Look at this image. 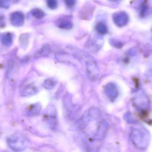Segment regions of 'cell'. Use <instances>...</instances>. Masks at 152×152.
<instances>
[{"instance_id": "16", "label": "cell", "mask_w": 152, "mask_h": 152, "mask_svg": "<svg viewBox=\"0 0 152 152\" xmlns=\"http://www.w3.org/2000/svg\"><path fill=\"white\" fill-rule=\"evenodd\" d=\"M56 84H57V82L56 80L51 78L48 79L44 82V87L45 88L47 89H51L53 88L54 87Z\"/></svg>"}, {"instance_id": "22", "label": "cell", "mask_w": 152, "mask_h": 152, "mask_svg": "<svg viewBox=\"0 0 152 152\" xmlns=\"http://www.w3.org/2000/svg\"><path fill=\"white\" fill-rule=\"evenodd\" d=\"M109 1L111 2H115L117 1H120V0H109Z\"/></svg>"}, {"instance_id": "19", "label": "cell", "mask_w": 152, "mask_h": 152, "mask_svg": "<svg viewBox=\"0 0 152 152\" xmlns=\"http://www.w3.org/2000/svg\"><path fill=\"white\" fill-rule=\"evenodd\" d=\"M65 4L69 8H73L76 4V0H64Z\"/></svg>"}, {"instance_id": "17", "label": "cell", "mask_w": 152, "mask_h": 152, "mask_svg": "<svg viewBox=\"0 0 152 152\" xmlns=\"http://www.w3.org/2000/svg\"><path fill=\"white\" fill-rule=\"evenodd\" d=\"M47 5L50 10H56L58 7V0H47Z\"/></svg>"}, {"instance_id": "11", "label": "cell", "mask_w": 152, "mask_h": 152, "mask_svg": "<svg viewBox=\"0 0 152 152\" xmlns=\"http://www.w3.org/2000/svg\"><path fill=\"white\" fill-rule=\"evenodd\" d=\"M50 52V46L48 45H45L36 53L34 55L35 57L40 58V57H45L48 56Z\"/></svg>"}, {"instance_id": "13", "label": "cell", "mask_w": 152, "mask_h": 152, "mask_svg": "<svg viewBox=\"0 0 152 152\" xmlns=\"http://www.w3.org/2000/svg\"><path fill=\"white\" fill-rule=\"evenodd\" d=\"M31 14L32 16L37 19H41L44 18L45 16V13L42 10L38 8L33 9L31 11Z\"/></svg>"}, {"instance_id": "21", "label": "cell", "mask_w": 152, "mask_h": 152, "mask_svg": "<svg viewBox=\"0 0 152 152\" xmlns=\"http://www.w3.org/2000/svg\"><path fill=\"white\" fill-rule=\"evenodd\" d=\"M4 19H5V18H4V15H1L0 16V24H4Z\"/></svg>"}, {"instance_id": "12", "label": "cell", "mask_w": 152, "mask_h": 152, "mask_svg": "<svg viewBox=\"0 0 152 152\" xmlns=\"http://www.w3.org/2000/svg\"><path fill=\"white\" fill-rule=\"evenodd\" d=\"M108 94L110 98H115L118 94V89L114 84H111L108 86Z\"/></svg>"}, {"instance_id": "10", "label": "cell", "mask_w": 152, "mask_h": 152, "mask_svg": "<svg viewBox=\"0 0 152 152\" xmlns=\"http://www.w3.org/2000/svg\"><path fill=\"white\" fill-rule=\"evenodd\" d=\"M139 16L141 18H144L148 14L149 5L146 0L141 2L139 5Z\"/></svg>"}, {"instance_id": "14", "label": "cell", "mask_w": 152, "mask_h": 152, "mask_svg": "<svg viewBox=\"0 0 152 152\" xmlns=\"http://www.w3.org/2000/svg\"><path fill=\"white\" fill-rule=\"evenodd\" d=\"M96 31L102 34H105L108 33V27L106 24L102 21L97 23L96 26Z\"/></svg>"}, {"instance_id": "9", "label": "cell", "mask_w": 152, "mask_h": 152, "mask_svg": "<svg viewBox=\"0 0 152 152\" xmlns=\"http://www.w3.org/2000/svg\"><path fill=\"white\" fill-rule=\"evenodd\" d=\"M0 40L4 45L10 46L12 42V37L11 33H5L0 36Z\"/></svg>"}, {"instance_id": "7", "label": "cell", "mask_w": 152, "mask_h": 152, "mask_svg": "<svg viewBox=\"0 0 152 152\" xmlns=\"http://www.w3.org/2000/svg\"><path fill=\"white\" fill-rule=\"evenodd\" d=\"M37 91V89L33 85H28L25 87L21 91V95L24 96H29L35 94Z\"/></svg>"}, {"instance_id": "20", "label": "cell", "mask_w": 152, "mask_h": 152, "mask_svg": "<svg viewBox=\"0 0 152 152\" xmlns=\"http://www.w3.org/2000/svg\"><path fill=\"white\" fill-rule=\"evenodd\" d=\"M113 45L116 48H121L123 46V44L121 42H119V41H117V40H114L113 41Z\"/></svg>"}, {"instance_id": "2", "label": "cell", "mask_w": 152, "mask_h": 152, "mask_svg": "<svg viewBox=\"0 0 152 152\" xmlns=\"http://www.w3.org/2000/svg\"><path fill=\"white\" fill-rule=\"evenodd\" d=\"M129 19V16L128 13L123 11L117 12L113 15V22L119 27H122L127 25Z\"/></svg>"}, {"instance_id": "3", "label": "cell", "mask_w": 152, "mask_h": 152, "mask_svg": "<svg viewBox=\"0 0 152 152\" xmlns=\"http://www.w3.org/2000/svg\"><path fill=\"white\" fill-rule=\"evenodd\" d=\"M86 70L88 77L91 80H95L98 77L99 71L97 65L94 60H90L87 62Z\"/></svg>"}, {"instance_id": "8", "label": "cell", "mask_w": 152, "mask_h": 152, "mask_svg": "<svg viewBox=\"0 0 152 152\" xmlns=\"http://www.w3.org/2000/svg\"><path fill=\"white\" fill-rule=\"evenodd\" d=\"M107 126L105 123L101 124L95 136V138L98 140L104 139L107 131Z\"/></svg>"}, {"instance_id": "4", "label": "cell", "mask_w": 152, "mask_h": 152, "mask_svg": "<svg viewBox=\"0 0 152 152\" xmlns=\"http://www.w3.org/2000/svg\"><path fill=\"white\" fill-rule=\"evenodd\" d=\"M25 15L21 12L16 11L10 15V21L12 26L20 27L23 26L25 21Z\"/></svg>"}, {"instance_id": "15", "label": "cell", "mask_w": 152, "mask_h": 152, "mask_svg": "<svg viewBox=\"0 0 152 152\" xmlns=\"http://www.w3.org/2000/svg\"><path fill=\"white\" fill-rule=\"evenodd\" d=\"M40 110V108L39 106L37 105H32L28 107L27 111V113L28 116H35L39 113Z\"/></svg>"}, {"instance_id": "1", "label": "cell", "mask_w": 152, "mask_h": 152, "mask_svg": "<svg viewBox=\"0 0 152 152\" xmlns=\"http://www.w3.org/2000/svg\"><path fill=\"white\" fill-rule=\"evenodd\" d=\"M7 143L10 148L14 152H22L27 147L26 140L20 134H14L9 137L7 139Z\"/></svg>"}, {"instance_id": "6", "label": "cell", "mask_w": 152, "mask_h": 152, "mask_svg": "<svg viewBox=\"0 0 152 152\" xmlns=\"http://www.w3.org/2000/svg\"><path fill=\"white\" fill-rule=\"evenodd\" d=\"M56 23L59 28L62 29H69L73 27L72 22L68 19L65 18L58 19Z\"/></svg>"}, {"instance_id": "5", "label": "cell", "mask_w": 152, "mask_h": 152, "mask_svg": "<svg viewBox=\"0 0 152 152\" xmlns=\"http://www.w3.org/2000/svg\"><path fill=\"white\" fill-rule=\"evenodd\" d=\"M94 11V7L91 4H87L83 6L80 11V17L82 19H89L92 17Z\"/></svg>"}, {"instance_id": "18", "label": "cell", "mask_w": 152, "mask_h": 152, "mask_svg": "<svg viewBox=\"0 0 152 152\" xmlns=\"http://www.w3.org/2000/svg\"><path fill=\"white\" fill-rule=\"evenodd\" d=\"M11 0H0V8L7 9L10 6Z\"/></svg>"}]
</instances>
